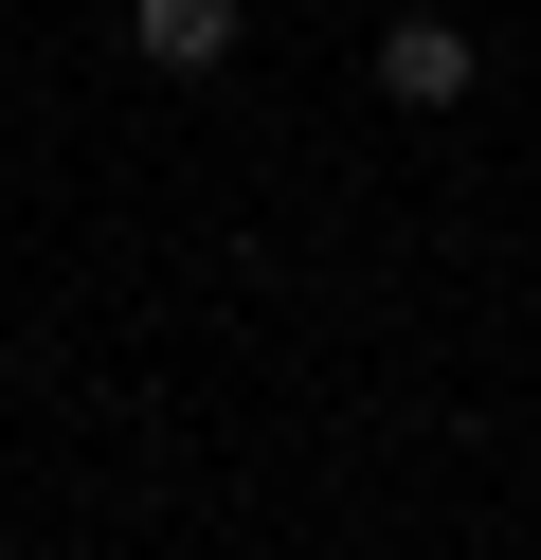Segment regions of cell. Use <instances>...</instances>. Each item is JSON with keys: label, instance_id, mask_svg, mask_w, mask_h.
I'll return each mask as SVG.
<instances>
[{"label": "cell", "instance_id": "obj_1", "mask_svg": "<svg viewBox=\"0 0 541 560\" xmlns=\"http://www.w3.org/2000/svg\"><path fill=\"white\" fill-rule=\"evenodd\" d=\"M379 91H397V109H469V91H487V37H469L451 0H415V19L379 37Z\"/></svg>", "mask_w": 541, "mask_h": 560}, {"label": "cell", "instance_id": "obj_2", "mask_svg": "<svg viewBox=\"0 0 541 560\" xmlns=\"http://www.w3.org/2000/svg\"><path fill=\"white\" fill-rule=\"evenodd\" d=\"M235 37H252V0H127V55H144V73H216Z\"/></svg>", "mask_w": 541, "mask_h": 560}]
</instances>
